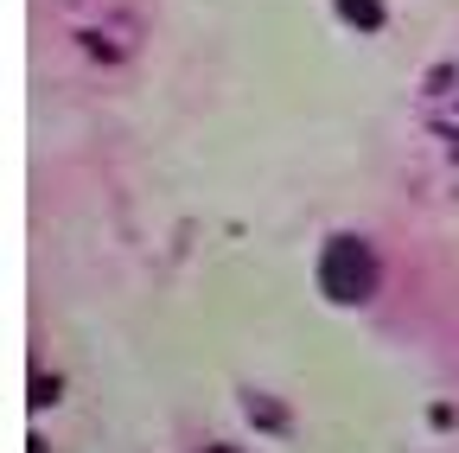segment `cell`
Instances as JSON below:
<instances>
[{
	"mask_svg": "<svg viewBox=\"0 0 459 453\" xmlns=\"http://www.w3.org/2000/svg\"><path fill=\"white\" fill-rule=\"evenodd\" d=\"M338 13L351 26H364V32H377L383 26V0H338Z\"/></svg>",
	"mask_w": 459,
	"mask_h": 453,
	"instance_id": "2",
	"label": "cell"
},
{
	"mask_svg": "<svg viewBox=\"0 0 459 453\" xmlns=\"http://www.w3.org/2000/svg\"><path fill=\"white\" fill-rule=\"evenodd\" d=\"M319 288H325V301H344V307L370 301L377 294V256L358 237H332L319 256Z\"/></svg>",
	"mask_w": 459,
	"mask_h": 453,
	"instance_id": "1",
	"label": "cell"
}]
</instances>
